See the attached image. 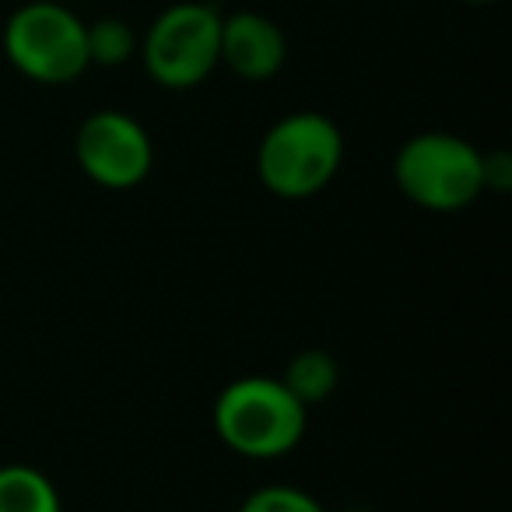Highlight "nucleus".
Wrapping results in <instances>:
<instances>
[{
    "instance_id": "7ed1b4c3",
    "label": "nucleus",
    "mask_w": 512,
    "mask_h": 512,
    "mask_svg": "<svg viewBox=\"0 0 512 512\" xmlns=\"http://www.w3.org/2000/svg\"><path fill=\"white\" fill-rule=\"evenodd\" d=\"M393 183L421 211L456 214L484 193V155L446 130L414 134L393 158Z\"/></svg>"
},
{
    "instance_id": "ddd939ff",
    "label": "nucleus",
    "mask_w": 512,
    "mask_h": 512,
    "mask_svg": "<svg viewBox=\"0 0 512 512\" xmlns=\"http://www.w3.org/2000/svg\"><path fill=\"white\" fill-rule=\"evenodd\" d=\"M467 4H495V0H467Z\"/></svg>"
},
{
    "instance_id": "f257e3e1",
    "label": "nucleus",
    "mask_w": 512,
    "mask_h": 512,
    "mask_svg": "<svg viewBox=\"0 0 512 512\" xmlns=\"http://www.w3.org/2000/svg\"><path fill=\"white\" fill-rule=\"evenodd\" d=\"M309 411L278 376L232 379L214 400V432L246 460H274L292 453L306 435Z\"/></svg>"
},
{
    "instance_id": "9d476101",
    "label": "nucleus",
    "mask_w": 512,
    "mask_h": 512,
    "mask_svg": "<svg viewBox=\"0 0 512 512\" xmlns=\"http://www.w3.org/2000/svg\"><path fill=\"white\" fill-rule=\"evenodd\" d=\"M88 39V64L95 67H120L137 53V36L123 18H99L85 25Z\"/></svg>"
},
{
    "instance_id": "0eeeda50",
    "label": "nucleus",
    "mask_w": 512,
    "mask_h": 512,
    "mask_svg": "<svg viewBox=\"0 0 512 512\" xmlns=\"http://www.w3.org/2000/svg\"><path fill=\"white\" fill-rule=\"evenodd\" d=\"M288 60V39L278 22L260 11H235L221 18L218 64L242 81H271Z\"/></svg>"
},
{
    "instance_id": "f8f14e48",
    "label": "nucleus",
    "mask_w": 512,
    "mask_h": 512,
    "mask_svg": "<svg viewBox=\"0 0 512 512\" xmlns=\"http://www.w3.org/2000/svg\"><path fill=\"white\" fill-rule=\"evenodd\" d=\"M512 162L505 151H491L484 155V190H509Z\"/></svg>"
},
{
    "instance_id": "20e7f679",
    "label": "nucleus",
    "mask_w": 512,
    "mask_h": 512,
    "mask_svg": "<svg viewBox=\"0 0 512 512\" xmlns=\"http://www.w3.org/2000/svg\"><path fill=\"white\" fill-rule=\"evenodd\" d=\"M4 53L36 85H71L92 67L85 22L53 0H32L8 18Z\"/></svg>"
},
{
    "instance_id": "1a4fd4ad",
    "label": "nucleus",
    "mask_w": 512,
    "mask_h": 512,
    "mask_svg": "<svg viewBox=\"0 0 512 512\" xmlns=\"http://www.w3.org/2000/svg\"><path fill=\"white\" fill-rule=\"evenodd\" d=\"M0 512H64L60 491L43 470L29 463L0 467Z\"/></svg>"
},
{
    "instance_id": "6e6552de",
    "label": "nucleus",
    "mask_w": 512,
    "mask_h": 512,
    "mask_svg": "<svg viewBox=\"0 0 512 512\" xmlns=\"http://www.w3.org/2000/svg\"><path fill=\"white\" fill-rule=\"evenodd\" d=\"M278 379L309 411V407H320L323 400H330V393L341 383V369H337V358L327 355L323 348H306L285 365Z\"/></svg>"
},
{
    "instance_id": "9b49d317",
    "label": "nucleus",
    "mask_w": 512,
    "mask_h": 512,
    "mask_svg": "<svg viewBox=\"0 0 512 512\" xmlns=\"http://www.w3.org/2000/svg\"><path fill=\"white\" fill-rule=\"evenodd\" d=\"M239 512H327V509L309 491L295 488V484H267V488H256L239 505Z\"/></svg>"
},
{
    "instance_id": "423d86ee",
    "label": "nucleus",
    "mask_w": 512,
    "mask_h": 512,
    "mask_svg": "<svg viewBox=\"0 0 512 512\" xmlns=\"http://www.w3.org/2000/svg\"><path fill=\"white\" fill-rule=\"evenodd\" d=\"M74 158L81 172L102 190H134L151 176L155 144L134 116L120 109H99L81 120Z\"/></svg>"
},
{
    "instance_id": "f03ea898",
    "label": "nucleus",
    "mask_w": 512,
    "mask_h": 512,
    "mask_svg": "<svg viewBox=\"0 0 512 512\" xmlns=\"http://www.w3.org/2000/svg\"><path fill=\"white\" fill-rule=\"evenodd\" d=\"M344 165V134L323 113H288L274 123L256 151L260 183L285 200L316 197Z\"/></svg>"
},
{
    "instance_id": "39448f33",
    "label": "nucleus",
    "mask_w": 512,
    "mask_h": 512,
    "mask_svg": "<svg viewBox=\"0 0 512 512\" xmlns=\"http://www.w3.org/2000/svg\"><path fill=\"white\" fill-rule=\"evenodd\" d=\"M221 15L211 4L183 0L151 22L141 43V60L162 88H197L218 67Z\"/></svg>"
}]
</instances>
